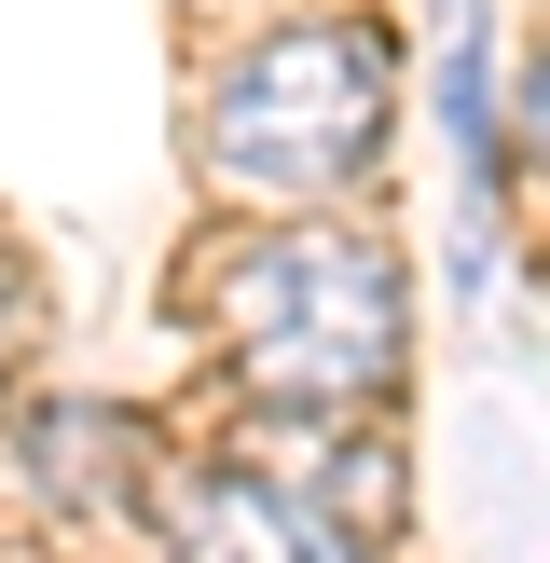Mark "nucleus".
<instances>
[{
	"label": "nucleus",
	"mask_w": 550,
	"mask_h": 563,
	"mask_svg": "<svg viewBox=\"0 0 550 563\" xmlns=\"http://www.w3.org/2000/svg\"><path fill=\"white\" fill-rule=\"evenodd\" d=\"M207 330H220V372L275 427L372 412L385 372H399V262L372 234H330V220H275V234L220 247Z\"/></svg>",
	"instance_id": "obj_1"
},
{
	"label": "nucleus",
	"mask_w": 550,
	"mask_h": 563,
	"mask_svg": "<svg viewBox=\"0 0 550 563\" xmlns=\"http://www.w3.org/2000/svg\"><path fill=\"white\" fill-rule=\"evenodd\" d=\"M385 124H399V69H385L372 27H262L207 82V179L234 207L317 220L372 179Z\"/></svg>",
	"instance_id": "obj_2"
},
{
	"label": "nucleus",
	"mask_w": 550,
	"mask_h": 563,
	"mask_svg": "<svg viewBox=\"0 0 550 563\" xmlns=\"http://www.w3.org/2000/svg\"><path fill=\"white\" fill-rule=\"evenodd\" d=\"M165 495H179V509H165L179 563H358V537H344L302 482H262V467H193V482H165Z\"/></svg>",
	"instance_id": "obj_3"
},
{
	"label": "nucleus",
	"mask_w": 550,
	"mask_h": 563,
	"mask_svg": "<svg viewBox=\"0 0 550 563\" xmlns=\"http://www.w3.org/2000/svg\"><path fill=\"white\" fill-rule=\"evenodd\" d=\"M522 165L550 179V55H537V82H522Z\"/></svg>",
	"instance_id": "obj_4"
},
{
	"label": "nucleus",
	"mask_w": 550,
	"mask_h": 563,
	"mask_svg": "<svg viewBox=\"0 0 550 563\" xmlns=\"http://www.w3.org/2000/svg\"><path fill=\"white\" fill-rule=\"evenodd\" d=\"M0 344H14V275H0Z\"/></svg>",
	"instance_id": "obj_5"
}]
</instances>
